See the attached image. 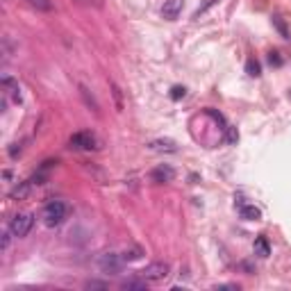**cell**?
Segmentation results:
<instances>
[{
	"label": "cell",
	"mask_w": 291,
	"mask_h": 291,
	"mask_svg": "<svg viewBox=\"0 0 291 291\" xmlns=\"http://www.w3.org/2000/svg\"><path fill=\"white\" fill-rule=\"evenodd\" d=\"M150 178H153V182H171V180L175 178V171H173L168 164H162V166L153 168Z\"/></svg>",
	"instance_id": "52a82bcc"
},
{
	"label": "cell",
	"mask_w": 291,
	"mask_h": 291,
	"mask_svg": "<svg viewBox=\"0 0 291 291\" xmlns=\"http://www.w3.org/2000/svg\"><path fill=\"white\" fill-rule=\"evenodd\" d=\"M71 148L77 150H96L98 148V139L94 132H75L71 137Z\"/></svg>",
	"instance_id": "277c9868"
},
{
	"label": "cell",
	"mask_w": 291,
	"mask_h": 291,
	"mask_svg": "<svg viewBox=\"0 0 291 291\" xmlns=\"http://www.w3.org/2000/svg\"><path fill=\"white\" fill-rule=\"evenodd\" d=\"M166 275H168L166 261H153V264H148V266L141 271V278L148 280V282H160V280H164Z\"/></svg>",
	"instance_id": "3957f363"
},
{
	"label": "cell",
	"mask_w": 291,
	"mask_h": 291,
	"mask_svg": "<svg viewBox=\"0 0 291 291\" xmlns=\"http://www.w3.org/2000/svg\"><path fill=\"white\" fill-rule=\"evenodd\" d=\"M182 7H184L182 0H166L164 7H162V14H164V18H168V21H175V18L182 14Z\"/></svg>",
	"instance_id": "8992f818"
},
{
	"label": "cell",
	"mask_w": 291,
	"mask_h": 291,
	"mask_svg": "<svg viewBox=\"0 0 291 291\" xmlns=\"http://www.w3.org/2000/svg\"><path fill=\"white\" fill-rule=\"evenodd\" d=\"M239 214H241V219H246V221H259L261 219V212L255 207V205H241Z\"/></svg>",
	"instance_id": "ba28073f"
},
{
	"label": "cell",
	"mask_w": 291,
	"mask_h": 291,
	"mask_svg": "<svg viewBox=\"0 0 291 291\" xmlns=\"http://www.w3.org/2000/svg\"><path fill=\"white\" fill-rule=\"evenodd\" d=\"M66 216H68V205H66L64 200H50L46 207H43V221H46V226H50V227L64 223Z\"/></svg>",
	"instance_id": "6da1fadb"
},
{
	"label": "cell",
	"mask_w": 291,
	"mask_h": 291,
	"mask_svg": "<svg viewBox=\"0 0 291 291\" xmlns=\"http://www.w3.org/2000/svg\"><path fill=\"white\" fill-rule=\"evenodd\" d=\"M30 187H32V180L23 182L21 187H16V189L12 191V198H18V200H21V198H25V196H28V191H30Z\"/></svg>",
	"instance_id": "30bf717a"
},
{
	"label": "cell",
	"mask_w": 291,
	"mask_h": 291,
	"mask_svg": "<svg viewBox=\"0 0 291 291\" xmlns=\"http://www.w3.org/2000/svg\"><path fill=\"white\" fill-rule=\"evenodd\" d=\"M141 255H143L141 248H130V250H125L121 257H123V261H134V259H139Z\"/></svg>",
	"instance_id": "4fadbf2b"
},
{
	"label": "cell",
	"mask_w": 291,
	"mask_h": 291,
	"mask_svg": "<svg viewBox=\"0 0 291 291\" xmlns=\"http://www.w3.org/2000/svg\"><path fill=\"white\" fill-rule=\"evenodd\" d=\"M121 287H123V289H146V282H139V280H125Z\"/></svg>",
	"instance_id": "9a60e30c"
},
{
	"label": "cell",
	"mask_w": 291,
	"mask_h": 291,
	"mask_svg": "<svg viewBox=\"0 0 291 291\" xmlns=\"http://www.w3.org/2000/svg\"><path fill=\"white\" fill-rule=\"evenodd\" d=\"M171 98H173V100L184 98V87H173V89H171Z\"/></svg>",
	"instance_id": "2e32d148"
},
{
	"label": "cell",
	"mask_w": 291,
	"mask_h": 291,
	"mask_svg": "<svg viewBox=\"0 0 291 291\" xmlns=\"http://www.w3.org/2000/svg\"><path fill=\"white\" fill-rule=\"evenodd\" d=\"M32 226H34V216L32 214H16L12 219V223H9V230L14 232V237L21 239V237H28Z\"/></svg>",
	"instance_id": "7a4b0ae2"
},
{
	"label": "cell",
	"mask_w": 291,
	"mask_h": 291,
	"mask_svg": "<svg viewBox=\"0 0 291 291\" xmlns=\"http://www.w3.org/2000/svg\"><path fill=\"white\" fill-rule=\"evenodd\" d=\"M98 264H100V268L105 273H119L123 268V257L116 255V253H105V255H100Z\"/></svg>",
	"instance_id": "5b68a950"
},
{
	"label": "cell",
	"mask_w": 291,
	"mask_h": 291,
	"mask_svg": "<svg viewBox=\"0 0 291 291\" xmlns=\"http://www.w3.org/2000/svg\"><path fill=\"white\" fill-rule=\"evenodd\" d=\"M87 287H89V289H105V282H94V280H91V282H87Z\"/></svg>",
	"instance_id": "ac0fdd59"
},
{
	"label": "cell",
	"mask_w": 291,
	"mask_h": 291,
	"mask_svg": "<svg viewBox=\"0 0 291 291\" xmlns=\"http://www.w3.org/2000/svg\"><path fill=\"white\" fill-rule=\"evenodd\" d=\"M28 2H30L32 7H36L39 12H50V9H53V2H50V0H28Z\"/></svg>",
	"instance_id": "7c38bea8"
},
{
	"label": "cell",
	"mask_w": 291,
	"mask_h": 291,
	"mask_svg": "<svg viewBox=\"0 0 291 291\" xmlns=\"http://www.w3.org/2000/svg\"><path fill=\"white\" fill-rule=\"evenodd\" d=\"M255 250L259 253L261 257H268L271 248H268V241H266V239H264V237H259V239H257V241H255Z\"/></svg>",
	"instance_id": "8fae6325"
},
{
	"label": "cell",
	"mask_w": 291,
	"mask_h": 291,
	"mask_svg": "<svg viewBox=\"0 0 291 291\" xmlns=\"http://www.w3.org/2000/svg\"><path fill=\"white\" fill-rule=\"evenodd\" d=\"M150 148L153 150H166V153H175L178 150V146H175V141H171V139H157V141L150 143Z\"/></svg>",
	"instance_id": "9c48e42d"
},
{
	"label": "cell",
	"mask_w": 291,
	"mask_h": 291,
	"mask_svg": "<svg viewBox=\"0 0 291 291\" xmlns=\"http://www.w3.org/2000/svg\"><path fill=\"white\" fill-rule=\"evenodd\" d=\"M246 71H248L250 77H259V64L255 60H248L246 62Z\"/></svg>",
	"instance_id": "5bb4252c"
},
{
	"label": "cell",
	"mask_w": 291,
	"mask_h": 291,
	"mask_svg": "<svg viewBox=\"0 0 291 291\" xmlns=\"http://www.w3.org/2000/svg\"><path fill=\"white\" fill-rule=\"evenodd\" d=\"M12 234H14L12 230H7L5 234H2V250H7V248H9V239H12Z\"/></svg>",
	"instance_id": "e0dca14e"
}]
</instances>
